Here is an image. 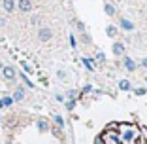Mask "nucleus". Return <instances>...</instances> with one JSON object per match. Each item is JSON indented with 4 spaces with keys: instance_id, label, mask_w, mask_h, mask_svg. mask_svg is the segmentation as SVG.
<instances>
[{
    "instance_id": "nucleus-1",
    "label": "nucleus",
    "mask_w": 147,
    "mask_h": 144,
    "mask_svg": "<svg viewBox=\"0 0 147 144\" xmlns=\"http://www.w3.org/2000/svg\"><path fill=\"white\" fill-rule=\"evenodd\" d=\"M117 135H119V144H138L140 129L136 125L119 123L117 125Z\"/></svg>"
},
{
    "instance_id": "nucleus-28",
    "label": "nucleus",
    "mask_w": 147,
    "mask_h": 144,
    "mask_svg": "<svg viewBox=\"0 0 147 144\" xmlns=\"http://www.w3.org/2000/svg\"><path fill=\"white\" fill-rule=\"evenodd\" d=\"M2 106H4V102H2V100H0V108H2Z\"/></svg>"
},
{
    "instance_id": "nucleus-12",
    "label": "nucleus",
    "mask_w": 147,
    "mask_h": 144,
    "mask_svg": "<svg viewBox=\"0 0 147 144\" xmlns=\"http://www.w3.org/2000/svg\"><path fill=\"white\" fill-rule=\"evenodd\" d=\"M104 12L108 13V15H115L117 10H115V6H113V4H106V6H104Z\"/></svg>"
},
{
    "instance_id": "nucleus-2",
    "label": "nucleus",
    "mask_w": 147,
    "mask_h": 144,
    "mask_svg": "<svg viewBox=\"0 0 147 144\" xmlns=\"http://www.w3.org/2000/svg\"><path fill=\"white\" fill-rule=\"evenodd\" d=\"M38 38L42 40V42H47V40L53 38V31H51V29H47V27H43V29H40V31H38Z\"/></svg>"
},
{
    "instance_id": "nucleus-5",
    "label": "nucleus",
    "mask_w": 147,
    "mask_h": 144,
    "mask_svg": "<svg viewBox=\"0 0 147 144\" xmlns=\"http://www.w3.org/2000/svg\"><path fill=\"white\" fill-rule=\"evenodd\" d=\"M17 8L21 10V12L26 13V12H30V10H32V2H30V0H19Z\"/></svg>"
},
{
    "instance_id": "nucleus-6",
    "label": "nucleus",
    "mask_w": 147,
    "mask_h": 144,
    "mask_svg": "<svg viewBox=\"0 0 147 144\" xmlns=\"http://www.w3.org/2000/svg\"><path fill=\"white\" fill-rule=\"evenodd\" d=\"M123 65H125V68L128 70V72H134L136 70V63L130 59V57H125V61H123Z\"/></svg>"
},
{
    "instance_id": "nucleus-9",
    "label": "nucleus",
    "mask_w": 147,
    "mask_h": 144,
    "mask_svg": "<svg viewBox=\"0 0 147 144\" xmlns=\"http://www.w3.org/2000/svg\"><path fill=\"white\" fill-rule=\"evenodd\" d=\"M119 89H121V91H130V89H132V83H130L128 80H121V82H119Z\"/></svg>"
},
{
    "instance_id": "nucleus-10",
    "label": "nucleus",
    "mask_w": 147,
    "mask_h": 144,
    "mask_svg": "<svg viewBox=\"0 0 147 144\" xmlns=\"http://www.w3.org/2000/svg\"><path fill=\"white\" fill-rule=\"evenodd\" d=\"M23 99H25V91H23V87H17L13 93V100H23Z\"/></svg>"
},
{
    "instance_id": "nucleus-16",
    "label": "nucleus",
    "mask_w": 147,
    "mask_h": 144,
    "mask_svg": "<svg viewBox=\"0 0 147 144\" xmlns=\"http://www.w3.org/2000/svg\"><path fill=\"white\" fill-rule=\"evenodd\" d=\"M74 106H76V99H70L68 102H66V108H68V110H72Z\"/></svg>"
},
{
    "instance_id": "nucleus-24",
    "label": "nucleus",
    "mask_w": 147,
    "mask_h": 144,
    "mask_svg": "<svg viewBox=\"0 0 147 144\" xmlns=\"http://www.w3.org/2000/svg\"><path fill=\"white\" fill-rule=\"evenodd\" d=\"M59 78H66V72H64V70H59Z\"/></svg>"
},
{
    "instance_id": "nucleus-14",
    "label": "nucleus",
    "mask_w": 147,
    "mask_h": 144,
    "mask_svg": "<svg viewBox=\"0 0 147 144\" xmlns=\"http://www.w3.org/2000/svg\"><path fill=\"white\" fill-rule=\"evenodd\" d=\"M83 65H85L87 70H91V72L94 70V66H92V61H91V59H83Z\"/></svg>"
},
{
    "instance_id": "nucleus-3",
    "label": "nucleus",
    "mask_w": 147,
    "mask_h": 144,
    "mask_svg": "<svg viewBox=\"0 0 147 144\" xmlns=\"http://www.w3.org/2000/svg\"><path fill=\"white\" fill-rule=\"evenodd\" d=\"M111 49H113V55H117V57L125 55V44H123V42H113Z\"/></svg>"
},
{
    "instance_id": "nucleus-27",
    "label": "nucleus",
    "mask_w": 147,
    "mask_h": 144,
    "mask_svg": "<svg viewBox=\"0 0 147 144\" xmlns=\"http://www.w3.org/2000/svg\"><path fill=\"white\" fill-rule=\"evenodd\" d=\"M4 23H6V21H4V19H2V17H0V27H2V25H4Z\"/></svg>"
},
{
    "instance_id": "nucleus-17",
    "label": "nucleus",
    "mask_w": 147,
    "mask_h": 144,
    "mask_svg": "<svg viewBox=\"0 0 147 144\" xmlns=\"http://www.w3.org/2000/svg\"><path fill=\"white\" fill-rule=\"evenodd\" d=\"M2 102H4V106H9V104L13 102V99H11V97H6V99L2 100Z\"/></svg>"
},
{
    "instance_id": "nucleus-26",
    "label": "nucleus",
    "mask_w": 147,
    "mask_h": 144,
    "mask_svg": "<svg viewBox=\"0 0 147 144\" xmlns=\"http://www.w3.org/2000/svg\"><path fill=\"white\" fill-rule=\"evenodd\" d=\"M142 66H143V68H147V59H142Z\"/></svg>"
},
{
    "instance_id": "nucleus-22",
    "label": "nucleus",
    "mask_w": 147,
    "mask_h": 144,
    "mask_svg": "<svg viewBox=\"0 0 147 144\" xmlns=\"http://www.w3.org/2000/svg\"><path fill=\"white\" fill-rule=\"evenodd\" d=\"M94 144H104V140H102V136H96V140H94Z\"/></svg>"
},
{
    "instance_id": "nucleus-19",
    "label": "nucleus",
    "mask_w": 147,
    "mask_h": 144,
    "mask_svg": "<svg viewBox=\"0 0 147 144\" xmlns=\"http://www.w3.org/2000/svg\"><path fill=\"white\" fill-rule=\"evenodd\" d=\"M96 59H98L100 63H104V61H106V57H104V53H100V51L96 53Z\"/></svg>"
},
{
    "instance_id": "nucleus-29",
    "label": "nucleus",
    "mask_w": 147,
    "mask_h": 144,
    "mask_svg": "<svg viewBox=\"0 0 147 144\" xmlns=\"http://www.w3.org/2000/svg\"><path fill=\"white\" fill-rule=\"evenodd\" d=\"M145 144H147V142H145Z\"/></svg>"
},
{
    "instance_id": "nucleus-11",
    "label": "nucleus",
    "mask_w": 147,
    "mask_h": 144,
    "mask_svg": "<svg viewBox=\"0 0 147 144\" xmlns=\"http://www.w3.org/2000/svg\"><path fill=\"white\" fill-rule=\"evenodd\" d=\"M106 34H108L109 38H115V36H117V29L113 25H108V27H106Z\"/></svg>"
},
{
    "instance_id": "nucleus-7",
    "label": "nucleus",
    "mask_w": 147,
    "mask_h": 144,
    "mask_svg": "<svg viewBox=\"0 0 147 144\" xmlns=\"http://www.w3.org/2000/svg\"><path fill=\"white\" fill-rule=\"evenodd\" d=\"M121 29L123 31H134V23L132 21H128V19H121Z\"/></svg>"
},
{
    "instance_id": "nucleus-21",
    "label": "nucleus",
    "mask_w": 147,
    "mask_h": 144,
    "mask_svg": "<svg viewBox=\"0 0 147 144\" xmlns=\"http://www.w3.org/2000/svg\"><path fill=\"white\" fill-rule=\"evenodd\" d=\"M70 44H72V48H76V44H78V42H76V38H74V36H70Z\"/></svg>"
},
{
    "instance_id": "nucleus-25",
    "label": "nucleus",
    "mask_w": 147,
    "mask_h": 144,
    "mask_svg": "<svg viewBox=\"0 0 147 144\" xmlns=\"http://www.w3.org/2000/svg\"><path fill=\"white\" fill-rule=\"evenodd\" d=\"M78 29L83 32V31H85V25H83V23H78Z\"/></svg>"
},
{
    "instance_id": "nucleus-18",
    "label": "nucleus",
    "mask_w": 147,
    "mask_h": 144,
    "mask_svg": "<svg viewBox=\"0 0 147 144\" xmlns=\"http://www.w3.org/2000/svg\"><path fill=\"white\" fill-rule=\"evenodd\" d=\"M136 95H138V97H142V95H145V89H143V87H138V89H136Z\"/></svg>"
},
{
    "instance_id": "nucleus-23",
    "label": "nucleus",
    "mask_w": 147,
    "mask_h": 144,
    "mask_svg": "<svg viewBox=\"0 0 147 144\" xmlns=\"http://www.w3.org/2000/svg\"><path fill=\"white\" fill-rule=\"evenodd\" d=\"M91 89H92L91 85H85V87H83V91H81V93H89V91H91Z\"/></svg>"
},
{
    "instance_id": "nucleus-8",
    "label": "nucleus",
    "mask_w": 147,
    "mask_h": 144,
    "mask_svg": "<svg viewBox=\"0 0 147 144\" xmlns=\"http://www.w3.org/2000/svg\"><path fill=\"white\" fill-rule=\"evenodd\" d=\"M2 6H4V10L8 13H11L13 10H15V0H4V2H2Z\"/></svg>"
},
{
    "instance_id": "nucleus-4",
    "label": "nucleus",
    "mask_w": 147,
    "mask_h": 144,
    "mask_svg": "<svg viewBox=\"0 0 147 144\" xmlns=\"http://www.w3.org/2000/svg\"><path fill=\"white\" fill-rule=\"evenodd\" d=\"M2 74L6 80H15V68L11 66H2Z\"/></svg>"
},
{
    "instance_id": "nucleus-15",
    "label": "nucleus",
    "mask_w": 147,
    "mask_h": 144,
    "mask_svg": "<svg viewBox=\"0 0 147 144\" xmlns=\"http://www.w3.org/2000/svg\"><path fill=\"white\" fill-rule=\"evenodd\" d=\"M53 119H55V123H57V125H59V127H61V129H62V127H64V119H62L61 116H57V114H55V116H53Z\"/></svg>"
},
{
    "instance_id": "nucleus-13",
    "label": "nucleus",
    "mask_w": 147,
    "mask_h": 144,
    "mask_svg": "<svg viewBox=\"0 0 147 144\" xmlns=\"http://www.w3.org/2000/svg\"><path fill=\"white\" fill-rule=\"evenodd\" d=\"M38 129H40V131H47V129H49V123L45 121V119H38Z\"/></svg>"
},
{
    "instance_id": "nucleus-20",
    "label": "nucleus",
    "mask_w": 147,
    "mask_h": 144,
    "mask_svg": "<svg viewBox=\"0 0 147 144\" xmlns=\"http://www.w3.org/2000/svg\"><path fill=\"white\" fill-rule=\"evenodd\" d=\"M23 82H25L26 85H28V87H34V83H30V80L26 78V76H23Z\"/></svg>"
}]
</instances>
